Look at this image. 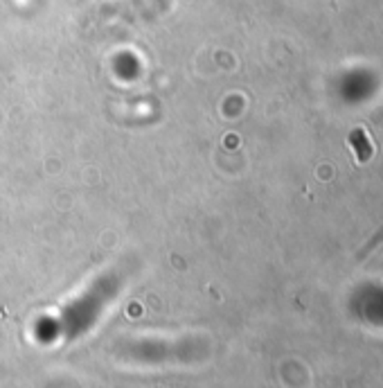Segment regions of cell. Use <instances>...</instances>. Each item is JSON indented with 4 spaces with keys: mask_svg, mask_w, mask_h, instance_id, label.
I'll list each match as a JSON object with an SVG mask.
<instances>
[{
    "mask_svg": "<svg viewBox=\"0 0 383 388\" xmlns=\"http://www.w3.org/2000/svg\"><path fill=\"white\" fill-rule=\"evenodd\" d=\"M348 142H350V147L356 152L358 163H367L370 159H372L375 147H372V140L367 138L365 127H356V129L350 133V136H348Z\"/></svg>",
    "mask_w": 383,
    "mask_h": 388,
    "instance_id": "1",
    "label": "cell"
},
{
    "mask_svg": "<svg viewBox=\"0 0 383 388\" xmlns=\"http://www.w3.org/2000/svg\"><path fill=\"white\" fill-rule=\"evenodd\" d=\"M379 244H383V226L377 230V233L372 235V237H370V241H367V244L361 249V253H358V258H365V256H370V253H372Z\"/></svg>",
    "mask_w": 383,
    "mask_h": 388,
    "instance_id": "2",
    "label": "cell"
}]
</instances>
